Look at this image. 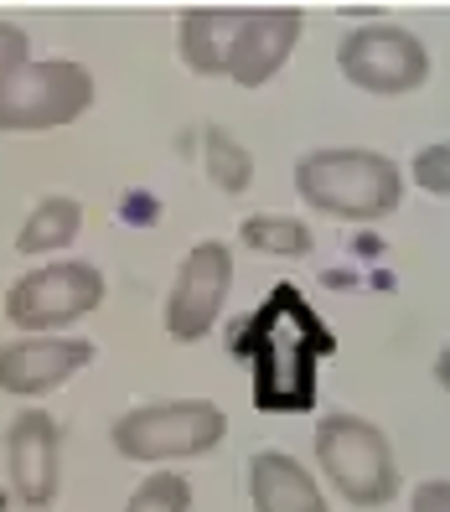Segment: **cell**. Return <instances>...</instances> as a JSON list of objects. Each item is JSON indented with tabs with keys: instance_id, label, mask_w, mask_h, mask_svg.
I'll return each instance as SVG.
<instances>
[{
	"instance_id": "1",
	"label": "cell",
	"mask_w": 450,
	"mask_h": 512,
	"mask_svg": "<svg viewBox=\"0 0 450 512\" xmlns=\"http://www.w3.org/2000/svg\"><path fill=\"white\" fill-rule=\"evenodd\" d=\"M295 192L306 207L342 223H378L404 202L399 161L363 145H326L295 161Z\"/></svg>"
},
{
	"instance_id": "2",
	"label": "cell",
	"mask_w": 450,
	"mask_h": 512,
	"mask_svg": "<svg viewBox=\"0 0 450 512\" xmlns=\"http://www.w3.org/2000/svg\"><path fill=\"white\" fill-rule=\"evenodd\" d=\"M316 466L352 507H388L399 497V461L388 435L363 414H326L316 425Z\"/></svg>"
},
{
	"instance_id": "3",
	"label": "cell",
	"mask_w": 450,
	"mask_h": 512,
	"mask_svg": "<svg viewBox=\"0 0 450 512\" xmlns=\"http://www.w3.org/2000/svg\"><path fill=\"white\" fill-rule=\"evenodd\" d=\"M228 435V414L207 399H171V404H140L109 425V440L125 461H187L218 450Z\"/></svg>"
},
{
	"instance_id": "4",
	"label": "cell",
	"mask_w": 450,
	"mask_h": 512,
	"mask_svg": "<svg viewBox=\"0 0 450 512\" xmlns=\"http://www.w3.org/2000/svg\"><path fill=\"white\" fill-rule=\"evenodd\" d=\"M94 109V73L73 57H42L0 78V130L32 135V130H63Z\"/></svg>"
},
{
	"instance_id": "5",
	"label": "cell",
	"mask_w": 450,
	"mask_h": 512,
	"mask_svg": "<svg viewBox=\"0 0 450 512\" xmlns=\"http://www.w3.org/2000/svg\"><path fill=\"white\" fill-rule=\"evenodd\" d=\"M104 300V275L88 259H57L32 275H21L6 290V321L21 326L26 337H57L63 326L94 316Z\"/></svg>"
},
{
	"instance_id": "6",
	"label": "cell",
	"mask_w": 450,
	"mask_h": 512,
	"mask_svg": "<svg viewBox=\"0 0 450 512\" xmlns=\"http://www.w3.org/2000/svg\"><path fill=\"white\" fill-rule=\"evenodd\" d=\"M337 68L352 88H363V94L399 99V94L425 88L430 52L414 32H404V26H357V32H347L342 47H337Z\"/></svg>"
},
{
	"instance_id": "7",
	"label": "cell",
	"mask_w": 450,
	"mask_h": 512,
	"mask_svg": "<svg viewBox=\"0 0 450 512\" xmlns=\"http://www.w3.org/2000/svg\"><path fill=\"white\" fill-rule=\"evenodd\" d=\"M228 290H233V249L223 238L192 244L182 269H176V280H171V295H166V316H161L166 337L171 342H202L218 326V316L228 306Z\"/></svg>"
},
{
	"instance_id": "8",
	"label": "cell",
	"mask_w": 450,
	"mask_h": 512,
	"mask_svg": "<svg viewBox=\"0 0 450 512\" xmlns=\"http://www.w3.org/2000/svg\"><path fill=\"white\" fill-rule=\"evenodd\" d=\"M6 471H11V492L21 507H52L57 502V481H63V430L47 409H21L6 430Z\"/></svg>"
},
{
	"instance_id": "9",
	"label": "cell",
	"mask_w": 450,
	"mask_h": 512,
	"mask_svg": "<svg viewBox=\"0 0 450 512\" xmlns=\"http://www.w3.org/2000/svg\"><path fill=\"white\" fill-rule=\"evenodd\" d=\"M88 363H94V342L83 337H16L0 347V394L16 399L52 394Z\"/></svg>"
},
{
	"instance_id": "10",
	"label": "cell",
	"mask_w": 450,
	"mask_h": 512,
	"mask_svg": "<svg viewBox=\"0 0 450 512\" xmlns=\"http://www.w3.org/2000/svg\"><path fill=\"white\" fill-rule=\"evenodd\" d=\"M306 32V16L295 6H259V11H244V26L233 37V52H228V78L238 88H264L275 78L290 52Z\"/></svg>"
},
{
	"instance_id": "11",
	"label": "cell",
	"mask_w": 450,
	"mask_h": 512,
	"mask_svg": "<svg viewBox=\"0 0 450 512\" xmlns=\"http://www.w3.org/2000/svg\"><path fill=\"white\" fill-rule=\"evenodd\" d=\"M249 497L254 512H332L316 476L285 450H259L249 461Z\"/></svg>"
},
{
	"instance_id": "12",
	"label": "cell",
	"mask_w": 450,
	"mask_h": 512,
	"mask_svg": "<svg viewBox=\"0 0 450 512\" xmlns=\"http://www.w3.org/2000/svg\"><path fill=\"white\" fill-rule=\"evenodd\" d=\"M238 26H244V11H233V6H192V11H182V32H176L182 63L197 78H228V52H233Z\"/></svg>"
},
{
	"instance_id": "13",
	"label": "cell",
	"mask_w": 450,
	"mask_h": 512,
	"mask_svg": "<svg viewBox=\"0 0 450 512\" xmlns=\"http://www.w3.org/2000/svg\"><path fill=\"white\" fill-rule=\"evenodd\" d=\"M78 233H83V202L78 197H42L16 233V254H26V259L57 254V249H68Z\"/></svg>"
},
{
	"instance_id": "14",
	"label": "cell",
	"mask_w": 450,
	"mask_h": 512,
	"mask_svg": "<svg viewBox=\"0 0 450 512\" xmlns=\"http://www.w3.org/2000/svg\"><path fill=\"white\" fill-rule=\"evenodd\" d=\"M238 238L254 249V254H275V259H306L316 249V233L300 223V218H285V213H254L238 223Z\"/></svg>"
},
{
	"instance_id": "15",
	"label": "cell",
	"mask_w": 450,
	"mask_h": 512,
	"mask_svg": "<svg viewBox=\"0 0 450 512\" xmlns=\"http://www.w3.org/2000/svg\"><path fill=\"white\" fill-rule=\"evenodd\" d=\"M202 166H207V176H213L223 192H244L254 182V156L218 125L202 130Z\"/></svg>"
},
{
	"instance_id": "16",
	"label": "cell",
	"mask_w": 450,
	"mask_h": 512,
	"mask_svg": "<svg viewBox=\"0 0 450 512\" xmlns=\"http://www.w3.org/2000/svg\"><path fill=\"white\" fill-rule=\"evenodd\" d=\"M125 512H192V481L176 471L145 476L135 487V497L125 502Z\"/></svg>"
},
{
	"instance_id": "17",
	"label": "cell",
	"mask_w": 450,
	"mask_h": 512,
	"mask_svg": "<svg viewBox=\"0 0 450 512\" xmlns=\"http://www.w3.org/2000/svg\"><path fill=\"white\" fill-rule=\"evenodd\" d=\"M414 187L419 192H430V197H450V140H440V145H425L414 156Z\"/></svg>"
},
{
	"instance_id": "18",
	"label": "cell",
	"mask_w": 450,
	"mask_h": 512,
	"mask_svg": "<svg viewBox=\"0 0 450 512\" xmlns=\"http://www.w3.org/2000/svg\"><path fill=\"white\" fill-rule=\"evenodd\" d=\"M26 63H32V37H26V26L0 21V78L26 68Z\"/></svg>"
},
{
	"instance_id": "19",
	"label": "cell",
	"mask_w": 450,
	"mask_h": 512,
	"mask_svg": "<svg viewBox=\"0 0 450 512\" xmlns=\"http://www.w3.org/2000/svg\"><path fill=\"white\" fill-rule=\"evenodd\" d=\"M409 512H450V481H445V476H435V481H419V487H414V502H409Z\"/></svg>"
},
{
	"instance_id": "20",
	"label": "cell",
	"mask_w": 450,
	"mask_h": 512,
	"mask_svg": "<svg viewBox=\"0 0 450 512\" xmlns=\"http://www.w3.org/2000/svg\"><path fill=\"white\" fill-rule=\"evenodd\" d=\"M435 383L450 394V342H445V347H440V357H435Z\"/></svg>"
}]
</instances>
